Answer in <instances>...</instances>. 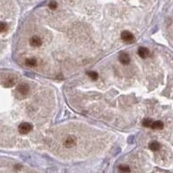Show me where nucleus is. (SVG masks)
<instances>
[{
  "mask_svg": "<svg viewBox=\"0 0 173 173\" xmlns=\"http://www.w3.org/2000/svg\"><path fill=\"white\" fill-rule=\"evenodd\" d=\"M32 125L30 123H27V122H23L19 125L18 126V132L22 133V134H27L30 132H31L32 130Z\"/></svg>",
  "mask_w": 173,
  "mask_h": 173,
  "instance_id": "f257e3e1",
  "label": "nucleus"
},
{
  "mask_svg": "<svg viewBox=\"0 0 173 173\" xmlns=\"http://www.w3.org/2000/svg\"><path fill=\"white\" fill-rule=\"evenodd\" d=\"M121 39L124 42H126V43H132L134 40V36H133V35L130 31L125 30V31L121 33Z\"/></svg>",
  "mask_w": 173,
  "mask_h": 173,
  "instance_id": "f03ea898",
  "label": "nucleus"
},
{
  "mask_svg": "<svg viewBox=\"0 0 173 173\" xmlns=\"http://www.w3.org/2000/svg\"><path fill=\"white\" fill-rule=\"evenodd\" d=\"M17 92H18L19 94H21V95H26L28 93H29L30 87H29V86H28L27 84H21V85H19V86L17 87Z\"/></svg>",
  "mask_w": 173,
  "mask_h": 173,
  "instance_id": "7ed1b4c3",
  "label": "nucleus"
},
{
  "mask_svg": "<svg viewBox=\"0 0 173 173\" xmlns=\"http://www.w3.org/2000/svg\"><path fill=\"white\" fill-rule=\"evenodd\" d=\"M30 43L32 47H40L42 45V40L38 36H33L30 41Z\"/></svg>",
  "mask_w": 173,
  "mask_h": 173,
  "instance_id": "20e7f679",
  "label": "nucleus"
},
{
  "mask_svg": "<svg viewBox=\"0 0 173 173\" xmlns=\"http://www.w3.org/2000/svg\"><path fill=\"white\" fill-rule=\"evenodd\" d=\"M76 143V139L74 138V136H69V137H68L67 138V139H66V141H65V146L68 148H69V147H72V146H74V144H75Z\"/></svg>",
  "mask_w": 173,
  "mask_h": 173,
  "instance_id": "39448f33",
  "label": "nucleus"
},
{
  "mask_svg": "<svg viewBox=\"0 0 173 173\" xmlns=\"http://www.w3.org/2000/svg\"><path fill=\"white\" fill-rule=\"evenodd\" d=\"M119 62L122 63V64L126 65V64H128V63L130 62V56H129L126 53H122L119 56Z\"/></svg>",
  "mask_w": 173,
  "mask_h": 173,
  "instance_id": "423d86ee",
  "label": "nucleus"
},
{
  "mask_svg": "<svg viewBox=\"0 0 173 173\" xmlns=\"http://www.w3.org/2000/svg\"><path fill=\"white\" fill-rule=\"evenodd\" d=\"M149 53H150V52H149L148 49H146V48H144V47H140L139 50H138V54H139V56L141 58L147 57L149 56Z\"/></svg>",
  "mask_w": 173,
  "mask_h": 173,
  "instance_id": "0eeeda50",
  "label": "nucleus"
},
{
  "mask_svg": "<svg viewBox=\"0 0 173 173\" xmlns=\"http://www.w3.org/2000/svg\"><path fill=\"white\" fill-rule=\"evenodd\" d=\"M151 127L152 129H155V130H160V129L164 127V124L162 121H155V122H152Z\"/></svg>",
  "mask_w": 173,
  "mask_h": 173,
  "instance_id": "6e6552de",
  "label": "nucleus"
},
{
  "mask_svg": "<svg viewBox=\"0 0 173 173\" xmlns=\"http://www.w3.org/2000/svg\"><path fill=\"white\" fill-rule=\"evenodd\" d=\"M149 147L153 152H157V151H158L160 149V144L157 143V142H152V143L150 144Z\"/></svg>",
  "mask_w": 173,
  "mask_h": 173,
  "instance_id": "1a4fd4ad",
  "label": "nucleus"
},
{
  "mask_svg": "<svg viewBox=\"0 0 173 173\" xmlns=\"http://www.w3.org/2000/svg\"><path fill=\"white\" fill-rule=\"evenodd\" d=\"M25 64L29 67H34L36 65V60L35 58H29L25 61Z\"/></svg>",
  "mask_w": 173,
  "mask_h": 173,
  "instance_id": "9d476101",
  "label": "nucleus"
},
{
  "mask_svg": "<svg viewBox=\"0 0 173 173\" xmlns=\"http://www.w3.org/2000/svg\"><path fill=\"white\" fill-rule=\"evenodd\" d=\"M15 80L13 78H9L7 79V80L5 81V82L4 83V87H11L13 85L15 84Z\"/></svg>",
  "mask_w": 173,
  "mask_h": 173,
  "instance_id": "9b49d317",
  "label": "nucleus"
},
{
  "mask_svg": "<svg viewBox=\"0 0 173 173\" xmlns=\"http://www.w3.org/2000/svg\"><path fill=\"white\" fill-rule=\"evenodd\" d=\"M119 171L121 173H129L130 172V168L127 165H120L119 167Z\"/></svg>",
  "mask_w": 173,
  "mask_h": 173,
  "instance_id": "f8f14e48",
  "label": "nucleus"
},
{
  "mask_svg": "<svg viewBox=\"0 0 173 173\" xmlns=\"http://www.w3.org/2000/svg\"><path fill=\"white\" fill-rule=\"evenodd\" d=\"M142 124H143V126H145V127H151V126H152V120L151 119H144L143 120V122H142Z\"/></svg>",
  "mask_w": 173,
  "mask_h": 173,
  "instance_id": "ddd939ff",
  "label": "nucleus"
},
{
  "mask_svg": "<svg viewBox=\"0 0 173 173\" xmlns=\"http://www.w3.org/2000/svg\"><path fill=\"white\" fill-rule=\"evenodd\" d=\"M87 75H88L89 77H90L92 80H94V81L97 80V78H98V74L96 73V72H95V71L87 72Z\"/></svg>",
  "mask_w": 173,
  "mask_h": 173,
  "instance_id": "4468645a",
  "label": "nucleus"
},
{
  "mask_svg": "<svg viewBox=\"0 0 173 173\" xmlns=\"http://www.w3.org/2000/svg\"><path fill=\"white\" fill-rule=\"evenodd\" d=\"M7 28H8V26L5 23H4V22H0V32L5 31V30H7Z\"/></svg>",
  "mask_w": 173,
  "mask_h": 173,
  "instance_id": "2eb2a0df",
  "label": "nucleus"
},
{
  "mask_svg": "<svg viewBox=\"0 0 173 173\" xmlns=\"http://www.w3.org/2000/svg\"><path fill=\"white\" fill-rule=\"evenodd\" d=\"M56 6H57V4H56V3L55 1H51L49 4V7L51 9V10H55V9L56 8Z\"/></svg>",
  "mask_w": 173,
  "mask_h": 173,
  "instance_id": "dca6fc26",
  "label": "nucleus"
}]
</instances>
